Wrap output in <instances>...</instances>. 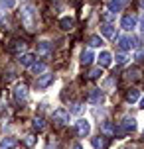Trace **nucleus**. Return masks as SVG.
<instances>
[{"mask_svg":"<svg viewBox=\"0 0 144 149\" xmlns=\"http://www.w3.org/2000/svg\"><path fill=\"white\" fill-rule=\"evenodd\" d=\"M93 59H95V57H93V51H89V49L81 53V63H83V65H91Z\"/></svg>","mask_w":144,"mask_h":149,"instance_id":"obj_19","label":"nucleus"},{"mask_svg":"<svg viewBox=\"0 0 144 149\" xmlns=\"http://www.w3.org/2000/svg\"><path fill=\"white\" fill-rule=\"evenodd\" d=\"M119 47H121V51L132 49V47H130V36H121L119 37Z\"/></svg>","mask_w":144,"mask_h":149,"instance_id":"obj_15","label":"nucleus"},{"mask_svg":"<svg viewBox=\"0 0 144 149\" xmlns=\"http://www.w3.org/2000/svg\"><path fill=\"white\" fill-rule=\"evenodd\" d=\"M53 122L57 124V126H65L69 124V112L65 108H57V110L53 112Z\"/></svg>","mask_w":144,"mask_h":149,"instance_id":"obj_2","label":"nucleus"},{"mask_svg":"<svg viewBox=\"0 0 144 149\" xmlns=\"http://www.w3.org/2000/svg\"><path fill=\"white\" fill-rule=\"evenodd\" d=\"M34 63H36V55H34V53H22V55H20V65L32 67Z\"/></svg>","mask_w":144,"mask_h":149,"instance_id":"obj_10","label":"nucleus"},{"mask_svg":"<svg viewBox=\"0 0 144 149\" xmlns=\"http://www.w3.org/2000/svg\"><path fill=\"white\" fill-rule=\"evenodd\" d=\"M140 108H144V98H142V100H140Z\"/></svg>","mask_w":144,"mask_h":149,"instance_id":"obj_33","label":"nucleus"},{"mask_svg":"<svg viewBox=\"0 0 144 149\" xmlns=\"http://www.w3.org/2000/svg\"><path fill=\"white\" fill-rule=\"evenodd\" d=\"M128 79H138V77H140V71H138V69H132V71H128Z\"/></svg>","mask_w":144,"mask_h":149,"instance_id":"obj_28","label":"nucleus"},{"mask_svg":"<svg viewBox=\"0 0 144 149\" xmlns=\"http://www.w3.org/2000/svg\"><path fill=\"white\" fill-rule=\"evenodd\" d=\"M111 61H113V57H111V53H109V51H103L101 55H99V65H101V67H109Z\"/></svg>","mask_w":144,"mask_h":149,"instance_id":"obj_14","label":"nucleus"},{"mask_svg":"<svg viewBox=\"0 0 144 149\" xmlns=\"http://www.w3.org/2000/svg\"><path fill=\"white\" fill-rule=\"evenodd\" d=\"M89 45H91V47H101V45H103V39L99 36H91L89 37Z\"/></svg>","mask_w":144,"mask_h":149,"instance_id":"obj_23","label":"nucleus"},{"mask_svg":"<svg viewBox=\"0 0 144 149\" xmlns=\"http://www.w3.org/2000/svg\"><path fill=\"white\" fill-rule=\"evenodd\" d=\"M136 22H138V18L134 14H126V16H122V20H121V28L130 31L132 28H136Z\"/></svg>","mask_w":144,"mask_h":149,"instance_id":"obj_3","label":"nucleus"},{"mask_svg":"<svg viewBox=\"0 0 144 149\" xmlns=\"http://www.w3.org/2000/svg\"><path fill=\"white\" fill-rule=\"evenodd\" d=\"M44 71H46V65H44V63H34V65H32V73L34 74H42Z\"/></svg>","mask_w":144,"mask_h":149,"instance_id":"obj_22","label":"nucleus"},{"mask_svg":"<svg viewBox=\"0 0 144 149\" xmlns=\"http://www.w3.org/2000/svg\"><path fill=\"white\" fill-rule=\"evenodd\" d=\"M0 4H2V8H12L14 6V0H0Z\"/></svg>","mask_w":144,"mask_h":149,"instance_id":"obj_29","label":"nucleus"},{"mask_svg":"<svg viewBox=\"0 0 144 149\" xmlns=\"http://www.w3.org/2000/svg\"><path fill=\"white\" fill-rule=\"evenodd\" d=\"M103 98H105V96H103V92H101L99 88H95L91 94H89V102H91V104H101Z\"/></svg>","mask_w":144,"mask_h":149,"instance_id":"obj_12","label":"nucleus"},{"mask_svg":"<svg viewBox=\"0 0 144 149\" xmlns=\"http://www.w3.org/2000/svg\"><path fill=\"white\" fill-rule=\"evenodd\" d=\"M61 30L63 31H69V30H73V26H75V22H73V18H61Z\"/></svg>","mask_w":144,"mask_h":149,"instance_id":"obj_17","label":"nucleus"},{"mask_svg":"<svg viewBox=\"0 0 144 149\" xmlns=\"http://www.w3.org/2000/svg\"><path fill=\"white\" fill-rule=\"evenodd\" d=\"M101 74H103V71H101V67H99V69H93L91 73H89V79H99Z\"/></svg>","mask_w":144,"mask_h":149,"instance_id":"obj_25","label":"nucleus"},{"mask_svg":"<svg viewBox=\"0 0 144 149\" xmlns=\"http://www.w3.org/2000/svg\"><path fill=\"white\" fill-rule=\"evenodd\" d=\"M32 126H34V130H38V132H42V130L46 127V120L42 118V116H38V118L34 120V124H32Z\"/></svg>","mask_w":144,"mask_h":149,"instance_id":"obj_21","label":"nucleus"},{"mask_svg":"<svg viewBox=\"0 0 144 149\" xmlns=\"http://www.w3.org/2000/svg\"><path fill=\"white\" fill-rule=\"evenodd\" d=\"M126 61H128V57H126L124 53H119V55H116V63H119V65H124Z\"/></svg>","mask_w":144,"mask_h":149,"instance_id":"obj_26","label":"nucleus"},{"mask_svg":"<svg viewBox=\"0 0 144 149\" xmlns=\"http://www.w3.org/2000/svg\"><path fill=\"white\" fill-rule=\"evenodd\" d=\"M138 98H140V92H138L136 88H130L128 92H126V102H136Z\"/></svg>","mask_w":144,"mask_h":149,"instance_id":"obj_20","label":"nucleus"},{"mask_svg":"<svg viewBox=\"0 0 144 149\" xmlns=\"http://www.w3.org/2000/svg\"><path fill=\"white\" fill-rule=\"evenodd\" d=\"M52 51H53V47H52L49 41H40V43H38V55H40V57L49 59V57H52Z\"/></svg>","mask_w":144,"mask_h":149,"instance_id":"obj_4","label":"nucleus"},{"mask_svg":"<svg viewBox=\"0 0 144 149\" xmlns=\"http://www.w3.org/2000/svg\"><path fill=\"white\" fill-rule=\"evenodd\" d=\"M93 147H95V149H107V147H109V139H107L105 135L93 137Z\"/></svg>","mask_w":144,"mask_h":149,"instance_id":"obj_11","label":"nucleus"},{"mask_svg":"<svg viewBox=\"0 0 144 149\" xmlns=\"http://www.w3.org/2000/svg\"><path fill=\"white\" fill-rule=\"evenodd\" d=\"M14 98L16 102H26V98H28V88H26V84H18L14 88Z\"/></svg>","mask_w":144,"mask_h":149,"instance_id":"obj_9","label":"nucleus"},{"mask_svg":"<svg viewBox=\"0 0 144 149\" xmlns=\"http://www.w3.org/2000/svg\"><path fill=\"white\" fill-rule=\"evenodd\" d=\"M75 130H77V134H79V137H85V135H89V132H91V124L87 120H79L75 124Z\"/></svg>","mask_w":144,"mask_h":149,"instance_id":"obj_6","label":"nucleus"},{"mask_svg":"<svg viewBox=\"0 0 144 149\" xmlns=\"http://www.w3.org/2000/svg\"><path fill=\"white\" fill-rule=\"evenodd\" d=\"M101 33H103L105 37H114V33H116V31H114V26H113V24H101Z\"/></svg>","mask_w":144,"mask_h":149,"instance_id":"obj_13","label":"nucleus"},{"mask_svg":"<svg viewBox=\"0 0 144 149\" xmlns=\"http://www.w3.org/2000/svg\"><path fill=\"white\" fill-rule=\"evenodd\" d=\"M134 59H136L138 63H144V49H140V51L136 53V57H134Z\"/></svg>","mask_w":144,"mask_h":149,"instance_id":"obj_31","label":"nucleus"},{"mask_svg":"<svg viewBox=\"0 0 144 149\" xmlns=\"http://www.w3.org/2000/svg\"><path fill=\"white\" fill-rule=\"evenodd\" d=\"M16 143L18 141H16L14 137H4V139L0 141V149H14Z\"/></svg>","mask_w":144,"mask_h":149,"instance_id":"obj_16","label":"nucleus"},{"mask_svg":"<svg viewBox=\"0 0 144 149\" xmlns=\"http://www.w3.org/2000/svg\"><path fill=\"white\" fill-rule=\"evenodd\" d=\"M24 143H26L28 147H32V145L36 143V137H34V135H26V139H24Z\"/></svg>","mask_w":144,"mask_h":149,"instance_id":"obj_27","label":"nucleus"},{"mask_svg":"<svg viewBox=\"0 0 144 149\" xmlns=\"http://www.w3.org/2000/svg\"><path fill=\"white\" fill-rule=\"evenodd\" d=\"M52 82H53V74L46 73V74H40V79L36 81V86H38L40 90H44V88H47Z\"/></svg>","mask_w":144,"mask_h":149,"instance_id":"obj_7","label":"nucleus"},{"mask_svg":"<svg viewBox=\"0 0 144 149\" xmlns=\"http://www.w3.org/2000/svg\"><path fill=\"white\" fill-rule=\"evenodd\" d=\"M121 130L124 132V134H130V132H134V130H136V120L130 118V116H126V118L122 120V124H121Z\"/></svg>","mask_w":144,"mask_h":149,"instance_id":"obj_8","label":"nucleus"},{"mask_svg":"<svg viewBox=\"0 0 144 149\" xmlns=\"http://www.w3.org/2000/svg\"><path fill=\"white\" fill-rule=\"evenodd\" d=\"M81 110H83V106L79 104V102H75V104H73V108H71V112H73V114H79Z\"/></svg>","mask_w":144,"mask_h":149,"instance_id":"obj_30","label":"nucleus"},{"mask_svg":"<svg viewBox=\"0 0 144 149\" xmlns=\"http://www.w3.org/2000/svg\"><path fill=\"white\" fill-rule=\"evenodd\" d=\"M114 130H116V127L113 126V124H111V122H105V124H103V132H105V134H114Z\"/></svg>","mask_w":144,"mask_h":149,"instance_id":"obj_24","label":"nucleus"},{"mask_svg":"<svg viewBox=\"0 0 144 149\" xmlns=\"http://www.w3.org/2000/svg\"><path fill=\"white\" fill-rule=\"evenodd\" d=\"M142 36H144V30H142Z\"/></svg>","mask_w":144,"mask_h":149,"instance_id":"obj_35","label":"nucleus"},{"mask_svg":"<svg viewBox=\"0 0 144 149\" xmlns=\"http://www.w3.org/2000/svg\"><path fill=\"white\" fill-rule=\"evenodd\" d=\"M124 4H126V2H121V0H111V2H109V10H111V12H121L122 8H124Z\"/></svg>","mask_w":144,"mask_h":149,"instance_id":"obj_18","label":"nucleus"},{"mask_svg":"<svg viewBox=\"0 0 144 149\" xmlns=\"http://www.w3.org/2000/svg\"><path fill=\"white\" fill-rule=\"evenodd\" d=\"M8 51L14 53V55H22V53L26 51V41H22V39H16V41H12V43L8 45Z\"/></svg>","mask_w":144,"mask_h":149,"instance_id":"obj_5","label":"nucleus"},{"mask_svg":"<svg viewBox=\"0 0 144 149\" xmlns=\"http://www.w3.org/2000/svg\"><path fill=\"white\" fill-rule=\"evenodd\" d=\"M20 20L28 31H36L38 30V8L34 4H24L20 10Z\"/></svg>","mask_w":144,"mask_h":149,"instance_id":"obj_1","label":"nucleus"},{"mask_svg":"<svg viewBox=\"0 0 144 149\" xmlns=\"http://www.w3.org/2000/svg\"><path fill=\"white\" fill-rule=\"evenodd\" d=\"M73 149H83V147H81L79 143H75V145H73Z\"/></svg>","mask_w":144,"mask_h":149,"instance_id":"obj_32","label":"nucleus"},{"mask_svg":"<svg viewBox=\"0 0 144 149\" xmlns=\"http://www.w3.org/2000/svg\"><path fill=\"white\" fill-rule=\"evenodd\" d=\"M142 6H144V0H142Z\"/></svg>","mask_w":144,"mask_h":149,"instance_id":"obj_34","label":"nucleus"}]
</instances>
